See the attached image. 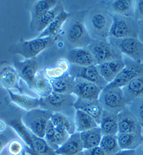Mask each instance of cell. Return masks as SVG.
Returning a JSON list of instances; mask_svg holds the SVG:
<instances>
[{
	"label": "cell",
	"instance_id": "cell-1",
	"mask_svg": "<svg viewBox=\"0 0 143 155\" xmlns=\"http://www.w3.org/2000/svg\"><path fill=\"white\" fill-rule=\"evenodd\" d=\"M112 21L111 14L101 4L86 12L84 16L85 28L93 40H107L109 37Z\"/></svg>",
	"mask_w": 143,
	"mask_h": 155
},
{
	"label": "cell",
	"instance_id": "cell-2",
	"mask_svg": "<svg viewBox=\"0 0 143 155\" xmlns=\"http://www.w3.org/2000/svg\"><path fill=\"white\" fill-rule=\"evenodd\" d=\"M85 12L71 14L64 27V38L71 49L85 48L94 40L89 35L84 23Z\"/></svg>",
	"mask_w": 143,
	"mask_h": 155
},
{
	"label": "cell",
	"instance_id": "cell-3",
	"mask_svg": "<svg viewBox=\"0 0 143 155\" xmlns=\"http://www.w3.org/2000/svg\"><path fill=\"white\" fill-rule=\"evenodd\" d=\"M52 114V111L38 108L28 111L21 120L30 133L44 138L47 125Z\"/></svg>",
	"mask_w": 143,
	"mask_h": 155
},
{
	"label": "cell",
	"instance_id": "cell-4",
	"mask_svg": "<svg viewBox=\"0 0 143 155\" xmlns=\"http://www.w3.org/2000/svg\"><path fill=\"white\" fill-rule=\"evenodd\" d=\"M103 110L117 114L127 107L122 89L120 87H105L99 97Z\"/></svg>",
	"mask_w": 143,
	"mask_h": 155
},
{
	"label": "cell",
	"instance_id": "cell-5",
	"mask_svg": "<svg viewBox=\"0 0 143 155\" xmlns=\"http://www.w3.org/2000/svg\"><path fill=\"white\" fill-rule=\"evenodd\" d=\"M86 48L93 56L96 66L105 62L123 59L122 53L108 40H94Z\"/></svg>",
	"mask_w": 143,
	"mask_h": 155
},
{
	"label": "cell",
	"instance_id": "cell-6",
	"mask_svg": "<svg viewBox=\"0 0 143 155\" xmlns=\"http://www.w3.org/2000/svg\"><path fill=\"white\" fill-rule=\"evenodd\" d=\"M112 25L109 31V37L115 38H138L139 26L134 18L111 14Z\"/></svg>",
	"mask_w": 143,
	"mask_h": 155
},
{
	"label": "cell",
	"instance_id": "cell-7",
	"mask_svg": "<svg viewBox=\"0 0 143 155\" xmlns=\"http://www.w3.org/2000/svg\"><path fill=\"white\" fill-rule=\"evenodd\" d=\"M108 41L121 53L125 54L133 61H142L143 59V44L138 38H115L109 37Z\"/></svg>",
	"mask_w": 143,
	"mask_h": 155
},
{
	"label": "cell",
	"instance_id": "cell-8",
	"mask_svg": "<svg viewBox=\"0 0 143 155\" xmlns=\"http://www.w3.org/2000/svg\"><path fill=\"white\" fill-rule=\"evenodd\" d=\"M55 43V38L46 37L43 38H36L29 41H23L17 45L16 47V53L20 54L26 59H33L41 51L45 50Z\"/></svg>",
	"mask_w": 143,
	"mask_h": 155
},
{
	"label": "cell",
	"instance_id": "cell-9",
	"mask_svg": "<svg viewBox=\"0 0 143 155\" xmlns=\"http://www.w3.org/2000/svg\"><path fill=\"white\" fill-rule=\"evenodd\" d=\"M125 66L119 73L113 82L108 84L105 87H123L135 78L143 75V63L142 61H134L133 60L124 59Z\"/></svg>",
	"mask_w": 143,
	"mask_h": 155
},
{
	"label": "cell",
	"instance_id": "cell-10",
	"mask_svg": "<svg viewBox=\"0 0 143 155\" xmlns=\"http://www.w3.org/2000/svg\"><path fill=\"white\" fill-rule=\"evenodd\" d=\"M76 100L71 94H58L52 92L45 98L40 97L41 109L52 112H58L70 108L74 105Z\"/></svg>",
	"mask_w": 143,
	"mask_h": 155
},
{
	"label": "cell",
	"instance_id": "cell-11",
	"mask_svg": "<svg viewBox=\"0 0 143 155\" xmlns=\"http://www.w3.org/2000/svg\"><path fill=\"white\" fill-rule=\"evenodd\" d=\"M68 74L73 78L85 80V81L96 84L97 85L102 88H105L108 85V83L99 74L97 66L95 65L80 66L70 64Z\"/></svg>",
	"mask_w": 143,
	"mask_h": 155
},
{
	"label": "cell",
	"instance_id": "cell-12",
	"mask_svg": "<svg viewBox=\"0 0 143 155\" xmlns=\"http://www.w3.org/2000/svg\"><path fill=\"white\" fill-rule=\"evenodd\" d=\"M74 93L78 97L84 100H98L99 94L104 88L96 84L85 81L83 79L75 78Z\"/></svg>",
	"mask_w": 143,
	"mask_h": 155
},
{
	"label": "cell",
	"instance_id": "cell-13",
	"mask_svg": "<svg viewBox=\"0 0 143 155\" xmlns=\"http://www.w3.org/2000/svg\"><path fill=\"white\" fill-rule=\"evenodd\" d=\"M118 133L142 134V126L128 107L118 114Z\"/></svg>",
	"mask_w": 143,
	"mask_h": 155
},
{
	"label": "cell",
	"instance_id": "cell-14",
	"mask_svg": "<svg viewBox=\"0 0 143 155\" xmlns=\"http://www.w3.org/2000/svg\"><path fill=\"white\" fill-rule=\"evenodd\" d=\"M14 66L19 77L25 81L31 89L35 77L38 73V64L36 58L25 59L23 61H15Z\"/></svg>",
	"mask_w": 143,
	"mask_h": 155
},
{
	"label": "cell",
	"instance_id": "cell-15",
	"mask_svg": "<svg viewBox=\"0 0 143 155\" xmlns=\"http://www.w3.org/2000/svg\"><path fill=\"white\" fill-rule=\"evenodd\" d=\"M125 66L124 59H121L105 62L96 66L101 76L108 84H109L114 81Z\"/></svg>",
	"mask_w": 143,
	"mask_h": 155
},
{
	"label": "cell",
	"instance_id": "cell-16",
	"mask_svg": "<svg viewBox=\"0 0 143 155\" xmlns=\"http://www.w3.org/2000/svg\"><path fill=\"white\" fill-rule=\"evenodd\" d=\"M66 60L71 64L80 66L95 65L93 56L86 47L70 49L67 54Z\"/></svg>",
	"mask_w": 143,
	"mask_h": 155
},
{
	"label": "cell",
	"instance_id": "cell-17",
	"mask_svg": "<svg viewBox=\"0 0 143 155\" xmlns=\"http://www.w3.org/2000/svg\"><path fill=\"white\" fill-rule=\"evenodd\" d=\"M73 107L76 110H81L92 116L98 125L99 124L104 110L99 100H84L78 98Z\"/></svg>",
	"mask_w": 143,
	"mask_h": 155
},
{
	"label": "cell",
	"instance_id": "cell-18",
	"mask_svg": "<svg viewBox=\"0 0 143 155\" xmlns=\"http://www.w3.org/2000/svg\"><path fill=\"white\" fill-rule=\"evenodd\" d=\"M121 89L128 106L136 99L143 96V75L132 80Z\"/></svg>",
	"mask_w": 143,
	"mask_h": 155
},
{
	"label": "cell",
	"instance_id": "cell-19",
	"mask_svg": "<svg viewBox=\"0 0 143 155\" xmlns=\"http://www.w3.org/2000/svg\"><path fill=\"white\" fill-rule=\"evenodd\" d=\"M84 150L81 135L79 133L71 135L64 144L55 151L57 155H76L83 152Z\"/></svg>",
	"mask_w": 143,
	"mask_h": 155
},
{
	"label": "cell",
	"instance_id": "cell-20",
	"mask_svg": "<svg viewBox=\"0 0 143 155\" xmlns=\"http://www.w3.org/2000/svg\"><path fill=\"white\" fill-rule=\"evenodd\" d=\"M19 76L15 68L5 66L0 69V84L6 89L16 88L21 91L19 87Z\"/></svg>",
	"mask_w": 143,
	"mask_h": 155
},
{
	"label": "cell",
	"instance_id": "cell-21",
	"mask_svg": "<svg viewBox=\"0 0 143 155\" xmlns=\"http://www.w3.org/2000/svg\"><path fill=\"white\" fill-rule=\"evenodd\" d=\"M136 6V1L132 0H118L109 5L107 9L111 14L134 18Z\"/></svg>",
	"mask_w": 143,
	"mask_h": 155
},
{
	"label": "cell",
	"instance_id": "cell-22",
	"mask_svg": "<svg viewBox=\"0 0 143 155\" xmlns=\"http://www.w3.org/2000/svg\"><path fill=\"white\" fill-rule=\"evenodd\" d=\"M31 89L39 94L41 98L47 97L52 93L53 90L50 80L45 76L44 71H40L37 73Z\"/></svg>",
	"mask_w": 143,
	"mask_h": 155
},
{
	"label": "cell",
	"instance_id": "cell-23",
	"mask_svg": "<svg viewBox=\"0 0 143 155\" xmlns=\"http://www.w3.org/2000/svg\"><path fill=\"white\" fill-rule=\"evenodd\" d=\"M99 127L103 135H116L118 133L117 114L103 111Z\"/></svg>",
	"mask_w": 143,
	"mask_h": 155
},
{
	"label": "cell",
	"instance_id": "cell-24",
	"mask_svg": "<svg viewBox=\"0 0 143 155\" xmlns=\"http://www.w3.org/2000/svg\"><path fill=\"white\" fill-rule=\"evenodd\" d=\"M58 3V2L55 0H42L35 2L31 8V28H33L35 23Z\"/></svg>",
	"mask_w": 143,
	"mask_h": 155
},
{
	"label": "cell",
	"instance_id": "cell-25",
	"mask_svg": "<svg viewBox=\"0 0 143 155\" xmlns=\"http://www.w3.org/2000/svg\"><path fill=\"white\" fill-rule=\"evenodd\" d=\"M54 92L58 94H71L75 89V78L69 76L68 73L59 78L50 80Z\"/></svg>",
	"mask_w": 143,
	"mask_h": 155
},
{
	"label": "cell",
	"instance_id": "cell-26",
	"mask_svg": "<svg viewBox=\"0 0 143 155\" xmlns=\"http://www.w3.org/2000/svg\"><path fill=\"white\" fill-rule=\"evenodd\" d=\"M116 136L121 150H135L143 143L142 134L118 133Z\"/></svg>",
	"mask_w": 143,
	"mask_h": 155
},
{
	"label": "cell",
	"instance_id": "cell-27",
	"mask_svg": "<svg viewBox=\"0 0 143 155\" xmlns=\"http://www.w3.org/2000/svg\"><path fill=\"white\" fill-rule=\"evenodd\" d=\"M71 16V14L67 13L65 11L58 15L54 19L52 22L38 36L39 38H43L46 37H52L55 38L61 32L64 23L67 21V19Z\"/></svg>",
	"mask_w": 143,
	"mask_h": 155
},
{
	"label": "cell",
	"instance_id": "cell-28",
	"mask_svg": "<svg viewBox=\"0 0 143 155\" xmlns=\"http://www.w3.org/2000/svg\"><path fill=\"white\" fill-rule=\"evenodd\" d=\"M8 92L11 101L24 110L29 111L38 109L40 106V98H33L24 94L14 93L10 90H8Z\"/></svg>",
	"mask_w": 143,
	"mask_h": 155
},
{
	"label": "cell",
	"instance_id": "cell-29",
	"mask_svg": "<svg viewBox=\"0 0 143 155\" xmlns=\"http://www.w3.org/2000/svg\"><path fill=\"white\" fill-rule=\"evenodd\" d=\"M80 135H81L84 150L98 147L100 145L103 136L101 129L99 126L82 132L80 133Z\"/></svg>",
	"mask_w": 143,
	"mask_h": 155
},
{
	"label": "cell",
	"instance_id": "cell-30",
	"mask_svg": "<svg viewBox=\"0 0 143 155\" xmlns=\"http://www.w3.org/2000/svg\"><path fill=\"white\" fill-rule=\"evenodd\" d=\"M75 125V132L79 133L99 126L98 124L92 116L81 110H76Z\"/></svg>",
	"mask_w": 143,
	"mask_h": 155
},
{
	"label": "cell",
	"instance_id": "cell-31",
	"mask_svg": "<svg viewBox=\"0 0 143 155\" xmlns=\"http://www.w3.org/2000/svg\"><path fill=\"white\" fill-rule=\"evenodd\" d=\"M64 9V6L61 2L56 5L53 8L49 11L46 14L44 15L38 22L34 25L33 28H35L38 32H42L52 22L54 19L57 17L58 14H61ZM32 28V29H33Z\"/></svg>",
	"mask_w": 143,
	"mask_h": 155
},
{
	"label": "cell",
	"instance_id": "cell-32",
	"mask_svg": "<svg viewBox=\"0 0 143 155\" xmlns=\"http://www.w3.org/2000/svg\"><path fill=\"white\" fill-rule=\"evenodd\" d=\"M10 127L14 129L19 137L23 140L27 147L30 149H33V143L30 131L27 128V127L23 124L22 120L16 118L12 120L9 123Z\"/></svg>",
	"mask_w": 143,
	"mask_h": 155
},
{
	"label": "cell",
	"instance_id": "cell-33",
	"mask_svg": "<svg viewBox=\"0 0 143 155\" xmlns=\"http://www.w3.org/2000/svg\"><path fill=\"white\" fill-rule=\"evenodd\" d=\"M70 63L66 59H62L54 67H47L44 70L45 75L49 80L59 78L68 73Z\"/></svg>",
	"mask_w": 143,
	"mask_h": 155
},
{
	"label": "cell",
	"instance_id": "cell-34",
	"mask_svg": "<svg viewBox=\"0 0 143 155\" xmlns=\"http://www.w3.org/2000/svg\"><path fill=\"white\" fill-rule=\"evenodd\" d=\"M50 120L55 125V126H59L64 128L70 135L76 133L75 132V120L73 121L68 116H65L63 114L56 112L53 113Z\"/></svg>",
	"mask_w": 143,
	"mask_h": 155
},
{
	"label": "cell",
	"instance_id": "cell-35",
	"mask_svg": "<svg viewBox=\"0 0 143 155\" xmlns=\"http://www.w3.org/2000/svg\"><path fill=\"white\" fill-rule=\"evenodd\" d=\"M99 147L106 155H114L121 150L116 135H103Z\"/></svg>",
	"mask_w": 143,
	"mask_h": 155
},
{
	"label": "cell",
	"instance_id": "cell-36",
	"mask_svg": "<svg viewBox=\"0 0 143 155\" xmlns=\"http://www.w3.org/2000/svg\"><path fill=\"white\" fill-rule=\"evenodd\" d=\"M33 150L41 155H57L55 150L49 147L44 138L39 137L31 133Z\"/></svg>",
	"mask_w": 143,
	"mask_h": 155
},
{
	"label": "cell",
	"instance_id": "cell-37",
	"mask_svg": "<svg viewBox=\"0 0 143 155\" xmlns=\"http://www.w3.org/2000/svg\"><path fill=\"white\" fill-rule=\"evenodd\" d=\"M128 109L133 114L143 128V96L136 99L128 104Z\"/></svg>",
	"mask_w": 143,
	"mask_h": 155
},
{
	"label": "cell",
	"instance_id": "cell-38",
	"mask_svg": "<svg viewBox=\"0 0 143 155\" xmlns=\"http://www.w3.org/2000/svg\"><path fill=\"white\" fill-rule=\"evenodd\" d=\"M44 139L53 150L56 151L58 149V147L55 143V126L51 120H49L47 125Z\"/></svg>",
	"mask_w": 143,
	"mask_h": 155
},
{
	"label": "cell",
	"instance_id": "cell-39",
	"mask_svg": "<svg viewBox=\"0 0 143 155\" xmlns=\"http://www.w3.org/2000/svg\"><path fill=\"white\" fill-rule=\"evenodd\" d=\"M70 135L64 128L55 126V143L58 147L62 146L69 138Z\"/></svg>",
	"mask_w": 143,
	"mask_h": 155
},
{
	"label": "cell",
	"instance_id": "cell-40",
	"mask_svg": "<svg viewBox=\"0 0 143 155\" xmlns=\"http://www.w3.org/2000/svg\"><path fill=\"white\" fill-rule=\"evenodd\" d=\"M24 150V147L20 141L13 140L8 145V152L11 155H20Z\"/></svg>",
	"mask_w": 143,
	"mask_h": 155
},
{
	"label": "cell",
	"instance_id": "cell-41",
	"mask_svg": "<svg viewBox=\"0 0 143 155\" xmlns=\"http://www.w3.org/2000/svg\"><path fill=\"white\" fill-rule=\"evenodd\" d=\"M134 18L137 21L143 20V0L136 1V6Z\"/></svg>",
	"mask_w": 143,
	"mask_h": 155
},
{
	"label": "cell",
	"instance_id": "cell-42",
	"mask_svg": "<svg viewBox=\"0 0 143 155\" xmlns=\"http://www.w3.org/2000/svg\"><path fill=\"white\" fill-rule=\"evenodd\" d=\"M83 153L84 155H106L103 150L99 146L84 150Z\"/></svg>",
	"mask_w": 143,
	"mask_h": 155
},
{
	"label": "cell",
	"instance_id": "cell-43",
	"mask_svg": "<svg viewBox=\"0 0 143 155\" xmlns=\"http://www.w3.org/2000/svg\"><path fill=\"white\" fill-rule=\"evenodd\" d=\"M10 140L8 139L6 135L3 133H0V154L3 151L4 147H6L8 143H9Z\"/></svg>",
	"mask_w": 143,
	"mask_h": 155
},
{
	"label": "cell",
	"instance_id": "cell-44",
	"mask_svg": "<svg viewBox=\"0 0 143 155\" xmlns=\"http://www.w3.org/2000/svg\"><path fill=\"white\" fill-rule=\"evenodd\" d=\"M114 155H135V150H120Z\"/></svg>",
	"mask_w": 143,
	"mask_h": 155
},
{
	"label": "cell",
	"instance_id": "cell-45",
	"mask_svg": "<svg viewBox=\"0 0 143 155\" xmlns=\"http://www.w3.org/2000/svg\"><path fill=\"white\" fill-rule=\"evenodd\" d=\"M24 150H25V152H26V153L29 154L30 155H41L40 154H38L36 151H35L33 149H30V148H29L28 147H27V146H26V147H24Z\"/></svg>",
	"mask_w": 143,
	"mask_h": 155
},
{
	"label": "cell",
	"instance_id": "cell-46",
	"mask_svg": "<svg viewBox=\"0 0 143 155\" xmlns=\"http://www.w3.org/2000/svg\"><path fill=\"white\" fill-rule=\"evenodd\" d=\"M6 129V124L3 120H0V132H2Z\"/></svg>",
	"mask_w": 143,
	"mask_h": 155
},
{
	"label": "cell",
	"instance_id": "cell-47",
	"mask_svg": "<svg viewBox=\"0 0 143 155\" xmlns=\"http://www.w3.org/2000/svg\"><path fill=\"white\" fill-rule=\"evenodd\" d=\"M21 155H27L26 154V152H25V150H23V152H22V154H21Z\"/></svg>",
	"mask_w": 143,
	"mask_h": 155
},
{
	"label": "cell",
	"instance_id": "cell-48",
	"mask_svg": "<svg viewBox=\"0 0 143 155\" xmlns=\"http://www.w3.org/2000/svg\"><path fill=\"white\" fill-rule=\"evenodd\" d=\"M76 155H84V154H83V152H81V153H79V154H76Z\"/></svg>",
	"mask_w": 143,
	"mask_h": 155
}]
</instances>
